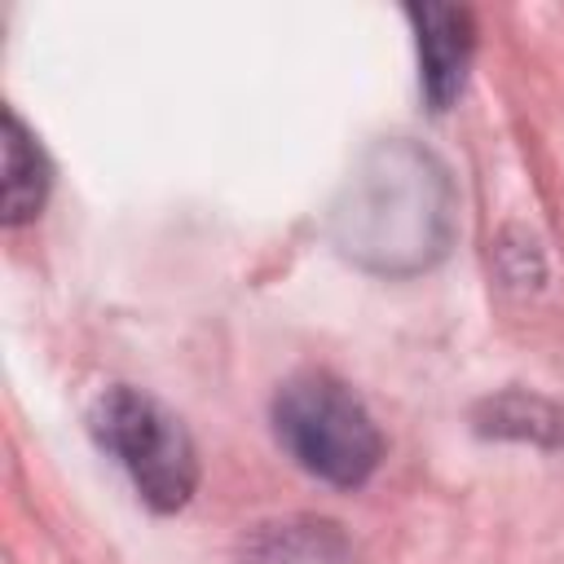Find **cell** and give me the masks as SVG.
<instances>
[{
  "label": "cell",
  "instance_id": "obj_1",
  "mask_svg": "<svg viewBox=\"0 0 564 564\" xmlns=\"http://www.w3.org/2000/svg\"><path fill=\"white\" fill-rule=\"evenodd\" d=\"M330 247L375 278H419L458 238V185L449 163L414 141L383 137L357 154L326 207Z\"/></svg>",
  "mask_w": 564,
  "mask_h": 564
},
{
  "label": "cell",
  "instance_id": "obj_2",
  "mask_svg": "<svg viewBox=\"0 0 564 564\" xmlns=\"http://www.w3.org/2000/svg\"><path fill=\"white\" fill-rule=\"evenodd\" d=\"M269 419L286 458L330 489H361L383 463V432L370 405L330 370L291 375Z\"/></svg>",
  "mask_w": 564,
  "mask_h": 564
},
{
  "label": "cell",
  "instance_id": "obj_3",
  "mask_svg": "<svg viewBox=\"0 0 564 564\" xmlns=\"http://www.w3.org/2000/svg\"><path fill=\"white\" fill-rule=\"evenodd\" d=\"M88 432L150 511L172 516L194 498L203 476L198 445L189 427L145 388L110 383L88 410Z\"/></svg>",
  "mask_w": 564,
  "mask_h": 564
},
{
  "label": "cell",
  "instance_id": "obj_4",
  "mask_svg": "<svg viewBox=\"0 0 564 564\" xmlns=\"http://www.w3.org/2000/svg\"><path fill=\"white\" fill-rule=\"evenodd\" d=\"M414 26V53H419V93L427 110L445 115L471 75L476 57V18L463 4H410L405 9Z\"/></svg>",
  "mask_w": 564,
  "mask_h": 564
},
{
  "label": "cell",
  "instance_id": "obj_5",
  "mask_svg": "<svg viewBox=\"0 0 564 564\" xmlns=\"http://www.w3.org/2000/svg\"><path fill=\"white\" fill-rule=\"evenodd\" d=\"M238 564H357V546L326 516H278L247 529Z\"/></svg>",
  "mask_w": 564,
  "mask_h": 564
},
{
  "label": "cell",
  "instance_id": "obj_6",
  "mask_svg": "<svg viewBox=\"0 0 564 564\" xmlns=\"http://www.w3.org/2000/svg\"><path fill=\"white\" fill-rule=\"evenodd\" d=\"M471 427L494 441H520L538 449H560L564 445V410L551 397L507 388L498 397H485L471 414Z\"/></svg>",
  "mask_w": 564,
  "mask_h": 564
},
{
  "label": "cell",
  "instance_id": "obj_7",
  "mask_svg": "<svg viewBox=\"0 0 564 564\" xmlns=\"http://www.w3.org/2000/svg\"><path fill=\"white\" fill-rule=\"evenodd\" d=\"M53 185V167L31 137V128L18 119V110H4V225H26L40 216Z\"/></svg>",
  "mask_w": 564,
  "mask_h": 564
}]
</instances>
